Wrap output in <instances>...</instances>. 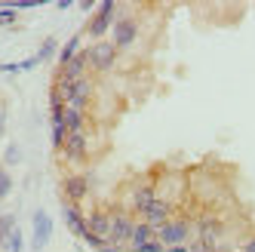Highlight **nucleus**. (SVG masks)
Returning <instances> with one entry per match:
<instances>
[{"mask_svg":"<svg viewBox=\"0 0 255 252\" xmlns=\"http://www.w3.org/2000/svg\"><path fill=\"white\" fill-rule=\"evenodd\" d=\"M157 240V231L151 225H144V222H135V231H132V249H141L144 243H151Z\"/></svg>","mask_w":255,"mask_h":252,"instance_id":"nucleus-16","label":"nucleus"},{"mask_svg":"<svg viewBox=\"0 0 255 252\" xmlns=\"http://www.w3.org/2000/svg\"><path fill=\"white\" fill-rule=\"evenodd\" d=\"M19 228L15 225V215L12 212H0V249H6V243H9V234Z\"/></svg>","mask_w":255,"mask_h":252,"instance_id":"nucleus-18","label":"nucleus"},{"mask_svg":"<svg viewBox=\"0 0 255 252\" xmlns=\"http://www.w3.org/2000/svg\"><path fill=\"white\" fill-rule=\"evenodd\" d=\"M191 234H194V222L185 219V215H178V219L172 215L163 228H157V240L163 246H181V243H188Z\"/></svg>","mask_w":255,"mask_h":252,"instance_id":"nucleus-4","label":"nucleus"},{"mask_svg":"<svg viewBox=\"0 0 255 252\" xmlns=\"http://www.w3.org/2000/svg\"><path fill=\"white\" fill-rule=\"evenodd\" d=\"M65 141H68V126H65V123L52 126V148L62 151V148H65Z\"/></svg>","mask_w":255,"mask_h":252,"instance_id":"nucleus-21","label":"nucleus"},{"mask_svg":"<svg viewBox=\"0 0 255 252\" xmlns=\"http://www.w3.org/2000/svg\"><path fill=\"white\" fill-rule=\"evenodd\" d=\"M157 197H160V191H157L154 182H141V185H135V188L129 191V197H126V209L135 212V215H141L144 209L157 200Z\"/></svg>","mask_w":255,"mask_h":252,"instance_id":"nucleus-8","label":"nucleus"},{"mask_svg":"<svg viewBox=\"0 0 255 252\" xmlns=\"http://www.w3.org/2000/svg\"><path fill=\"white\" fill-rule=\"evenodd\" d=\"M65 222H68V228H71V234H74V237H86V234H89L86 215H83V209L74 206V203H65Z\"/></svg>","mask_w":255,"mask_h":252,"instance_id":"nucleus-15","label":"nucleus"},{"mask_svg":"<svg viewBox=\"0 0 255 252\" xmlns=\"http://www.w3.org/2000/svg\"><path fill=\"white\" fill-rule=\"evenodd\" d=\"M0 71H3V74H15V71H22V68H19V62H0Z\"/></svg>","mask_w":255,"mask_h":252,"instance_id":"nucleus-29","label":"nucleus"},{"mask_svg":"<svg viewBox=\"0 0 255 252\" xmlns=\"http://www.w3.org/2000/svg\"><path fill=\"white\" fill-rule=\"evenodd\" d=\"M86 52H89V71H96V74H108V71H114V65L120 59V49L111 40L89 43Z\"/></svg>","mask_w":255,"mask_h":252,"instance_id":"nucleus-3","label":"nucleus"},{"mask_svg":"<svg viewBox=\"0 0 255 252\" xmlns=\"http://www.w3.org/2000/svg\"><path fill=\"white\" fill-rule=\"evenodd\" d=\"M114 22H117V3L114 0H102L96 15H93V22L86 25V34L99 43V40H105V34L114 28Z\"/></svg>","mask_w":255,"mask_h":252,"instance_id":"nucleus-5","label":"nucleus"},{"mask_svg":"<svg viewBox=\"0 0 255 252\" xmlns=\"http://www.w3.org/2000/svg\"><path fill=\"white\" fill-rule=\"evenodd\" d=\"M166 252H188V246L181 243V246H166Z\"/></svg>","mask_w":255,"mask_h":252,"instance_id":"nucleus-32","label":"nucleus"},{"mask_svg":"<svg viewBox=\"0 0 255 252\" xmlns=\"http://www.w3.org/2000/svg\"><path fill=\"white\" fill-rule=\"evenodd\" d=\"M52 89L65 99L68 108H80V111H86V108L93 105V99H96V80L89 74L74 80V83H52Z\"/></svg>","mask_w":255,"mask_h":252,"instance_id":"nucleus-1","label":"nucleus"},{"mask_svg":"<svg viewBox=\"0 0 255 252\" xmlns=\"http://www.w3.org/2000/svg\"><path fill=\"white\" fill-rule=\"evenodd\" d=\"M132 231H135V219L129 215V209H114L111 212V237H108V243L111 246L132 243Z\"/></svg>","mask_w":255,"mask_h":252,"instance_id":"nucleus-6","label":"nucleus"},{"mask_svg":"<svg viewBox=\"0 0 255 252\" xmlns=\"http://www.w3.org/2000/svg\"><path fill=\"white\" fill-rule=\"evenodd\" d=\"M86 71H89V52L80 49L74 59H71L65 68H59V74H56V83H74L80 77H86Z\"/></svg>","mask_w":255,"mask_h":252,"instance_id":"nucleus-12","label":"nucleus"},{"mask_svg":"<svg viewBox=\"0 0 255 252\" xmlns=\"http://www.w3.org/2000/svg\"><path fill=\"white\" fill-rule=\"evenodd\" d=\"M194 234H197L194 252H200V249L215 252V243L222 240V234H225V222L218 219L215 212H203V215H200V219L194 222Z\"/></svg>","mask_w":255,"mask_h":252,"instance_id":"nucleus-2","label":"nucleus"},{"mask_svg":"<svg viewBox=\"0 0 255 252\" xmlns=\"http://www.w3.org/2000/svg\"><path fill=\"white\" fill-rule=\"evenodd\" d=\"M83 243H89V246H93L96 252H102V249L108 246V240H102V237H96V234H86V237H83Z\"/></svg>","mask_w":255,"mask_h":252,"instance_id":"nucleus-26","label":"nucleus"},{"mask_svg":"<svg viewBox=\"0 0 255 252\" xmlns=\"http://www.w3.org/2000/svg\"><path fill=\"white\" fill-rule=\"evenodd\" d=\"M6 249H9V252H22V249H25V234H22L19 228H15V231L9 234V243H6Z\"/></svg>","mask_w":255,"mask_h":252,"instance_id":"nucleus-22","label":"nucleus"},{"mask_svg":"<svg viewBox=\"0 0 255 252\" xmlns=\"http://www.w3.org/2000/svg\"><path fill=\"white\" fill-rule=\"evenodd\" d=\"M86 225H89V234H96V237H102V240L111 237V212L93 209V212L86 215Z\"/></svg>","mask_w":255,"mask_h":252,"instance_id":"nucleus-14","label":"nucleus"},{"mask_svg":"<svg viewBox=\"0 0 255 252\" xmlns=\"http://www.w3.org/2000/svg\"><path fill=\"white\" fill-rule=\"evenodd\" d=\"M49 237H52V219H49V212L37 209V212H34V240H31L34 252L43 249L49 243Z\"/></svg>","mask_w":255,"mask_h":252,"instance_id":"nucleus-13","label":"nucleus"},{"mask_svg":"<svg viewBox=\"0 0 255 252\" xmlns=\"http://www.w3.org/2000/svg\"><path fill=\"white\" fill-rule=\"evenodd\" d=\"M3 160H6L9 166H15V163H19V160H22V151H19V145H9V148L3 151Z\"/></svg>","mask_w":255,"mask_h":252,"instance_id":"nucleus-24","label":"nucleus"},{"mask_svg":"<svg viewBox=\"0 0 255 252\" xmlns=\"http://www.w3.org/2000/svg\"><path fill=\"white\" fill-rule=\"evenodd\" d=\"M200 252H206V249H200Z\"/></svg>","mask_w":255,"mask_h":252,"instance_id":"nucleus-33","label":"nucleus"},{"mask_svg":"<svg viewBox=\"0 0 255 252\" xmlns=\"http://www.w3.org/2000/svg\"><path fill=\"white\" fill-rule=\"evenodd\" d=\"M15 19H19V15H15L12 6H0V25H15Z\"/></svg>","mask_w":255,"mask_h":252,"instance_id":"nucleus-25","label":"nucleus"},{"mask_svg":"<svg viewBox=\"0 0 255 252\" xmlns=\"http://www.w3.org/2000/svg\"><path fill=\"white\" fill-rule=\"evenodd\" d=\"M37 65H40V59H37V56H31V59L19 62V68H22V71H34V68H37Z\"/></svg>","mask_w":255,"mask_h":252,"instance_id":"nucleus-28","label":"nucleus"},{"mask_svg":"<svg viewBox=\"0 0 255 252\" xmlns=\"http://www.w3.org/2000/svg\"><path fill=\"white\" fill-rule=\"evenodd\" d=\"M243 252H255V237H249V240L243 243Z\"/></svg>","mask_w":255,"mask_h":252,"instance_id":"nucleus-31","label":"nucleus"},{"mask_svg":"<svg viewBox=\"0 0 255 252\" xmlns=\"http://www.w3.org/2000/svg\"><path fill=\"white\" fill-rule=\"evenodd\" d=\"M138 40V22L132 15H120L111 28V43L123 52V49H132V43Z\"/></svg>","mask_w":255,"mask_h":252,"instance_id":"nucleus-7","label":"nucleus"},{"mask_svg":"<svg viewBox=\"0 0 255 252\" xmlns=\"http://www.w3.org/2000/svg\"><path fill=\"white\" fill-rule=\"evenodd\" d=\"M3 123H6V108L0 105V135H3Z\"/></svg>","mask_w":255,"mask_h":252,"instance_id":"nucleus-30","label":"nucleus"},{"mask_svg":"<svg viewBox=\"0 0 255 252\" xmlns=\"http://www.w3.org/2000/svg\"><path fill=\"white\" fill-rule=\"evenodd\" d=\"M138 252H166V246H163L160 240H151V243H144Z\"/></svg>","mask_w":255,"mask_h":252,"instance_id":"nucleus-27","label":"nucleus"},{"mask_svg":"<svg viewBox=\"0 0 255 252\" xmlns=\"http://www.w3.org/2000/svg\"><path fill=\"white\" fill-rule=\"evenodd\" d=\"M56 46H59V40H56V37H46V40L40 43V52H37V59H40V62H49L52 56H56Z\"/></svg>","mask_w":255,"mask_h":252,"instance_id":"nucleus-20","label":"nucleus"},{"mask_svg":"<svg viewBox=\"0 0 255 252\" xmlns=\"http://www.w3.org/2000/svg\"><path fill=\"white\" fill-rule=\"evenodd\" d=\"M172 212H175L172 200H166V197H157V200L141 212V222H144V225H151V228L157 231V228H163V225L172 219Z\"/></svg>","mask_w":255,"mask_h":252,"instance_id":"nucleus-10","label":"nucleus"},{"mask_svg":"<svg viewBox=\"0 0 255 252\" xmlns=\"http://www.w3.org/2000/svg\"><path fill=\"white\" fill-rule=\"evenodd\" d=\"M62 194H65L68 203L80 206L86 197H89V178H86L83 172H71V175H65V178H62Z\"/></svg>","mask_w":255,"mask_h":252,"instance_id":"nucleus-9","label":"nucleus"},{"mask_svg":"<svg viewBox=\"0 0 255 252\" xmlns=\"http://www.w3.org/2000/svg\"><path fill=\"white\" fill-rule=\"evenodd\" d=\"M62 157L68 160V163H83V160L89 157V135L86 132H68Z\"/></svg>","mask_w":255,"mask_h":252,"instance_id":"nucleus-11","label":"nucleus"},{"mask_svg":"<svg viewBox=\"0 0 255 252\" xmlns=\"http://www.w3.org/2000/svg\"><path fill=\"white\" fill-rule=\"evenodd\" d=\"M9 191H12V178H9V172L3 166H0V200L9 197Z\"/></svg>","mask_w":255,"mask_h":252,"instance_id":"nucleus-23","label":"nucleus"},{"mask_svg":"<svg viewBox=\"0 0 255 252\" xmlns=\"http://www.w3.org/2000/svg\"><path fill=\"white\" fill-rule=\"evenodd\" d=\"M65 126H68V132H86V114L80 108H68L65 111Z\"/></svg>","mask_w":255,"mask_h":252,"instance_id":"nucleus-17","label":"nucleus"},{"mask_svg":"<svg viewBox=\"0 0 255 252\" xmlns=\"http://www.w3.org/2000/svg\"><path fill=\"white\" fill-rule=\"evenodd\" d=\"M80 40H83L80 34H74V37H71V40L62 46V52H59V68H65V65H68V62H71V59H74L77 52H80Z\"/></svg>","mask_w":255,"mask_h":252,"instance_id":"nucleus-19","label":"nucleus"}]
</instances>
